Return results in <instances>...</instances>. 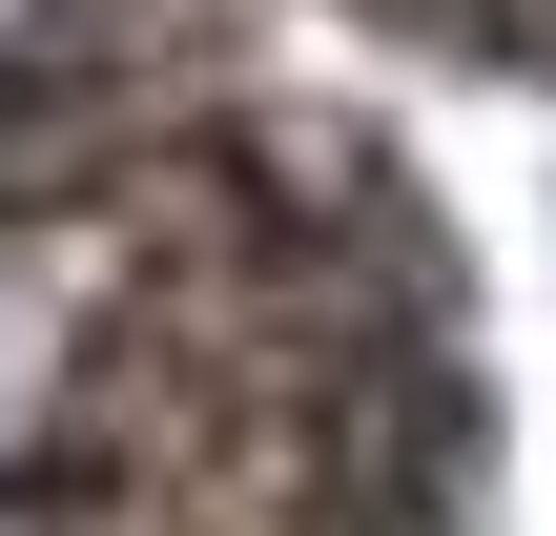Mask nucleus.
I'll list each match as a JSON object with an SVG mask.
<instances>
[{
  "label": "nucleus",
  "mask_w": 556,
  "mask_h": 536,
  "mask_svg": "<svg viewBox=\"0 0 556 536\" xmlns=\"http://www.w3.org/2000/svg\"><path fill=\"white\" fill-rule=\"evenodd\" d=\"M186 83H206V41L144 21V0H41V21H0V227L124 207V165L165 145Z\"/></svg>",
  "instance_id": "nucleus-1"
}]
</instances>
